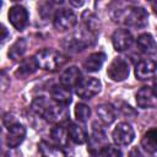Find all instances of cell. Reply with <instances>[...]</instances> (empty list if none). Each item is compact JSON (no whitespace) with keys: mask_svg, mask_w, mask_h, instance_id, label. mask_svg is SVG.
Segmentation results:
<instances>
[{"mask_svg":"<svg viewBox=\"0 0 157 157\" xmlns=\"http://www.w3.org/2000/svg\"><path fill=\"white\" fill-rule=\"evenodd\" d=\"M32 109L50 123L61 124L64 121H67L69 119V113L65 105H61L54 101L50 102L45 97L34 98L32 102Z\"/></svg>","mask_w":157,"mask_h":157,"instance_id":"obj_1","label":"cell"},{"mask_svg":"<svg viewBox=\"0 0 157 157\" xmlns=\"http://www.w3.org/2000/svg\"><path fill=\"white\" fill-rule=\"evenodd\" d=\"M147 18L148 15L146 10L140 6H129L119 10L117 13V21L131 27H145L147 25Z\"/></svg>","mask_w":157,"mask_h":157,"instance_id":"obj_2","label":"cell"},{"mask_svg":"<svg viewBox=\"0 0 157 157\" xmlns=\"http://www.w3.org/2000/svg\"><path fill=\"white\" fill-rule=\"evenodd\" d=\"M34 59L40 69L48 70V71L58 70L66 61L65 55H63L61 53H59L54 49H47V48L37 52V54L34 55Z\"/></svg>","mask_w":157,"mask_h":157,"instance_id":"obj_3","label":"cell"},{"mask_svg":"<svg viewBox=\"0 0 157 157\" xmlns=\"http://www.w3.org/2000/svg\"><path fill=\"white\" fill-rule=\"evenodd\" d=\"M102 83L96 77H86L80 81V83L75 87V92L80 98L90 99L99 93Z\"/></svg>","mask_w":157,"mask_h":157,"instance_id":"obj_4","label":"cell"},{"mask_svg":"<svg viewBox=\"0 0 157 157\" xmlns=\"http://www.w3.org/2000/svg\"><path fill=\"white\" fill-rule=\"evenodd\" d=\"M53 23L58 31L65 32V31H69L75 27V25L77 23V17L71 10L59 9L54 15Z\"/></svg>","mask_w":157,"mask_h":157,"instance_id":"obj_5","label":"cell"},{"mask_svg":"<svg viewBox=\"0 0 157 157\" xmlns=\"http://www.w3.org/2000/svg\"><path fill=\"white\" fill-rule=\"evenodd\" d=\"M129 72H130L129 64L123 58H114L107 69L108 77L117 82L124 81L129 76Z\"/></svg>","mask_w":157,"mask_h":157,"instance_id":"obj_6","label":"cell"},{"mask_svg":"<svg viewBox=\"0 0 157 157\" xmlns=\"http://www.w3.org/2000/svg\"><path fill=\"white\" fill-rule=\"evenodd\" d=\"M112 137L115 145L126 146L132 142L135 137V131L129 123H119L112 132Z\"/></svg>","mask_w":157,"mask_h":157,"instance_id":"obj_7","label":"cell"},{"mask_svg":"<svg viewBox=\"0 0 157 157\" xmlns=\"http://www.w3.org/2000/svg\"><path fill=\"white\" fill-rule=\"evenodd\" d=\"M108 145L107 142V135L103 130V128L94 121L92 124V134L88 142V151L91 153H99V151Z\"/></svg>","mask_w":157,"mask_h":157,"instance_id":"obj_8","label":"cell"},{"mask_svg":"<svg viewBox=\"0 0 157 157\" xmlns=\"http://www.w3.org/2000/svg\"><path fill=\"white\" fill-rule=\"evenodd\" d=\"M9 21L10 23L17 29V31H22L25 29V27L28 23V12L27 10L21 6V5H15L9 10L7 13Z\"/></svg>","mask_w":157,"mask_h":157,"instance_id":"obj_9","label":"cell"},{"mask_svg":"<svg viewBox=\"0 0 157 157\" xmlns=\"http://www.w3.org/2000/svg\"><path fill=\"white\" fill-rule=\"evenodd\" d=\"M132 42H134L132 34L125 28H119V29L114 31V33L112 36V43L117 52H124V50L129 49L131 47Z\"/></svg>","mask_w":157,"mask_h":157,"instance_id":"obj_10","label":"cell"},{"mask_svg":"<svg viewBox=\"0 0 157 157\" xmlns=\"http://www.w3.org/2000/svg\"><path fill=\"white\" fill-rule=\"evenodd\" d=\"M157 75V64L153 60L144 59L135 66V76L139 80H150Z\"/></svg>","mask_w":157,"mask_h":157,"instance_id":"obj_11","label":"cell"},{"mask_svg":"<svg viewBox=\"0 0 157 157\" xmlns=\"http://www.w3.org/2000/svg\"><path fill=\"white\" fill-rule=\"evenodd\" d=\"M26 137V129L22 124L16 123L9 128L7 136H6V145L9 148H16L22 144Z\"/></svg>","mask_w":157,"mask_h":157,"instance_id":"obj_12","label":"cell"},{"mask_svg":"<svg viewBox=\"0 0 157 157\" xmlns=\"http://www.w3.org/2000/svg\"><path fill=\"white\" fill-rule=\"evenodd\" d=\"M82 80V75L78 67L76 66H70L67 67L61 75H60V85L66 87V88H72L76 87L80 81Z\"/></svg>","mask_w":157,"mask_h":157,"instance_id":"obj_13","label":"cell"},{"mask_svg":"<svg viewBox=\"0 0 157 157\" xmlns=\"http://www.w3.org/2000/svg\"><path fill=\"white\" fill-rule=\"evenodd\" d=\"M50 96L54 102H56L61 105H65V107H67L72 101L70 90L61 85H54L50 90Z\"/></svg>","mask_w":157,"mask_h":157,"instance_id":"obj_14","label":"cell"},{"mask_svg":"<svg viewBox=\"0 0 157 157\" xmlns=\"http://www.w3.org/2000/svg\"><path fill=\"white\" fill-rule=\"evenodd\" d=\"M104 61H105V54L103 52L92 53L83 61V69L88 72H96L103 66Z\"/></svg>","mask_w":157,"mask_h":157,"instance_id":"obj_15","label":"cell"},{"mask_svg":"<svg viewBox=\"0 0 157 157\" xmlns=\"http://www.w3.org/2000/svg\"><path fill=\"white\" fill-rule=\"evenodd\" d=\"M137 48L145 54H155L157 52V43L150 33H142L136 39Z\"/></svg>","mask_w":157,"mask_h":157,"instance_id":"obj_16","label":"cell"},{"mask_svg":"<svg viewBox=\"0 0 157 157\" xmlns=\"http://www.w3.org/2000/svg\"><path fill=\"white\" fill-rule=\"evenodd\" d=\"M38 64L34 59V56L32 58H27V59H23L21 61V64L18 65L17 70L15 71V76L18 77V78H26L28 77L29 75H32L33 72H36V70L38 69Z\"/></svg>","mask_w":157,"mask_h":157,"instance_id":"obj_17","label":"cell"},{"mask_svg":"<svg viewBox=\"0 0 157 157\" xmlns=\"http://www.w3.org/2000/svg\"><path fill=\"white\" fill-rule=\"evenodd\" d=\"M141 146L147 152H157V128H151L144 134L141 139Z\"/></svg>","mask_w":157,"mask_h":157,"instance_id":"obj_18","label":"cell"},{"mask_svg":"<svg viewBox=\"0 0 157 157\" xmlns=\"http://www.w3.org/2000/svg\"><path fill=\"white\" fill-rule=\"evenodd\" d=\"M67 132H69L70 140L72 142L77 144V145H82L87 140V132H86V130L81 125H78L76 123H70L69 124Z\"/></svg>","mask_w":157,"mask_h":157,"instance_id":"obj_19","label":"cell"},{"mask_svg":"<svg viewBox=\"0 0 157 157\" xmlns=\"http://www.w3.org/2000/svg\"><path fill=\"white\" fill-rule=\"evenodd\" d=\"M38 150L42 157H66L61 147L50 145L47 141H40L38 144Z\"/></svg>","mask_w":157,"mask_h":157,"instance_id":"obj_20","label":"cell"},{"mask_svg":"<svg viewBox=\"0 0 157 157\" xmlns=\"http://www.w3.org/2000/svg\"><path fill=\"white\" fill-rule=\"evenodd\" d=\"M152 88L148 87V86H144L141 87L137 93H136V104L139 108H142V109H146V108H150L151 104H152Z\"/></svg>","mask_w":157,"mask_h":157,"instance_id":"obj_21","label":"cell"},{"mask_svg":"<svg viewBox=\"0 0 157 157\" xmlns=\"http://www.w3.org/2000/svg\"><path fill=\"white\" fill-rule=\"evenodd\" d=\"M50 137L56 144V146H59V147H65L67 145V142H69V139H70L67 129H65L61 125H56V126H54L52 129Z\"/></svg>","mask_w":157,"mask_h":157,"instance_id":"obj_22","label":"cell"},{"mask_svg":"<svg viewBox=\"0 0 157 157\" xmlns=\"http://www.w3.org/2000/svg\"><path fill=\"white\" fill-rule=\"evenodd\" d=\"M97 115L105 125H109L115 120V112L110 104L103 103L97 105Z\"/></svg>","mask_w":157,"mask_h":157,"instance_id":"obj_23","label":"cell"},{"mask_svg":"<svg viewBox=\"0 0 157 157\" xmlns=\"http://www.w3.org/2000/svg\"><path fill=\"white\" fill-rule=\"evenodd\" d=\"M27 49V42L25 38H18L9 49L7 55L12 60H20Z\"/></svg>","mask_w":157,"mask_h":157,"instance_id":"obj_24","label":"cell"},{"mask_svg":"<svg viewBox=\"0 0 157 157\" xmlns=\"http://www.w3.org/2000/svg\"><path fill=\"white\" fill-rule=\"evenodd\" d=\"M91 117V108L85 103H77L75 107V118L81 121L86 123Z\"/></svg>","mask_w":157,"mask_h":157,"instance_id":"obj_25","label":"cell"},{"mask_svg":"<svg viewBox=\"0 0 157 157\" xmlns=\"http://www.w3.org/2000/svg\"><path fill=\"white\" fill-rule=\"evenodd\" d=\"M98 155L99 157H121L123 156L121 151L117 146H113V145H107L99 151Z\"/></svg>","mask_w":157,"mask_h":157,"instance_id":"obj_26","label":"cell"},{"mask_svg":"<svg viewBox=\"0 0 157 157\" xmlns=\"http://www.w3.org/2000/svg\"><path fill=\"white\" fill-rule=\"evenodd\" d=\"M119 109H120V110L124 113V115H128L129 113H131L132 115H135V114H136V113L132 110V108H131L129 104H124V103H123V107H121V108H119Z\"/></svg>","mask_w":157,"mask_h":157,"instance_id":"obj_27","label":"cell"},{"mask_svg":"<svg viewBox=\"0 0 157 157\" xmlns=\"http://www.w3.org/2000/svg\"><path fill=\"white\" fill-rule=\"evenodd\" d=\"M1 32H2V34H1V43H4L6 40V37H7V29L4 26H1Z\"/></svg>","mask_w":157,"mask_h":157,"instance_id":"obj_28","label":"cell"},{"mask_svg":"<svg viewBox=\"0 0 157 157\" xmlns=\"http://www.w3.org/2000/svg\"><path fill=\"white\" fill-rule=\"evenodd\" d=\"M152 93H153V96L157 98V80L153 82V86H152Z\"/></svg>","mask_w":157,"mask_h":157,"instance_id":"obj_29","label":"cell"},{"mask_svg":"<svg viewBox=\"0 0 157 157\" xmlns=\"http://www.w3.org/2000/svg\"><path fill=\"white\" fill-rule=\"evenodd\" d=\"M70 4H71V5H74V6H82V5H83V1H78V2L70 1Z\"/></svg>","mask_w":157,"mask_h":157,"instance_id":"obj_30","label":"cell"},{"mask_svg":"<svg viewBox=\"0 0 157 157\" xmlns=\"http://www.w3.org/2000/svg\"><path fill=\"white\" fill-rule=\"evenodd\" d=\"M152 9H153L155 13L157 15V1H153V2H152Z\"/></svg>","mask_w":157,"mask_h":157,"instance_id":"obj_31","label":"cell"}]
</instances>
